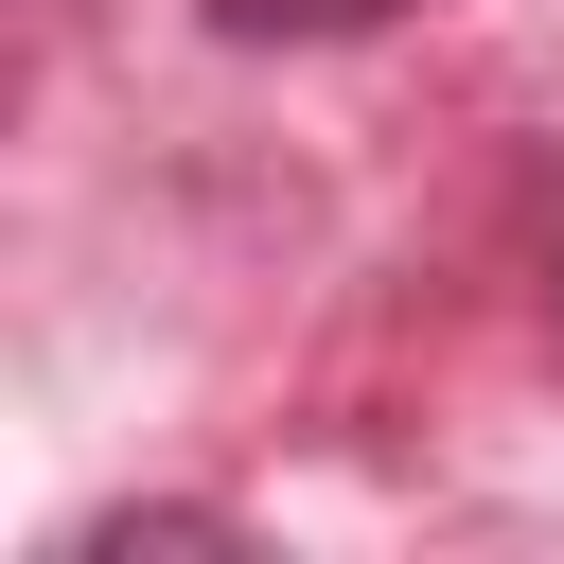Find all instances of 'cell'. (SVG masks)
Returning <instances> with one entry per match:
<instances>
[{
    "label": "cell",
    "mask_w": 564,
    "mask_h": 564,
    "mask_svg": "<svg viewBox=\"0 0 564 564\" xmlns=\"http://www.w3.org/2000/svg\"><path fill=\"white\" fill-rule=\"evenodd\" d=\"M229 35H335V18H388V0H212Z\"/></svg>",
    "instance_id": "6da1fadb"
}]
</instances>
